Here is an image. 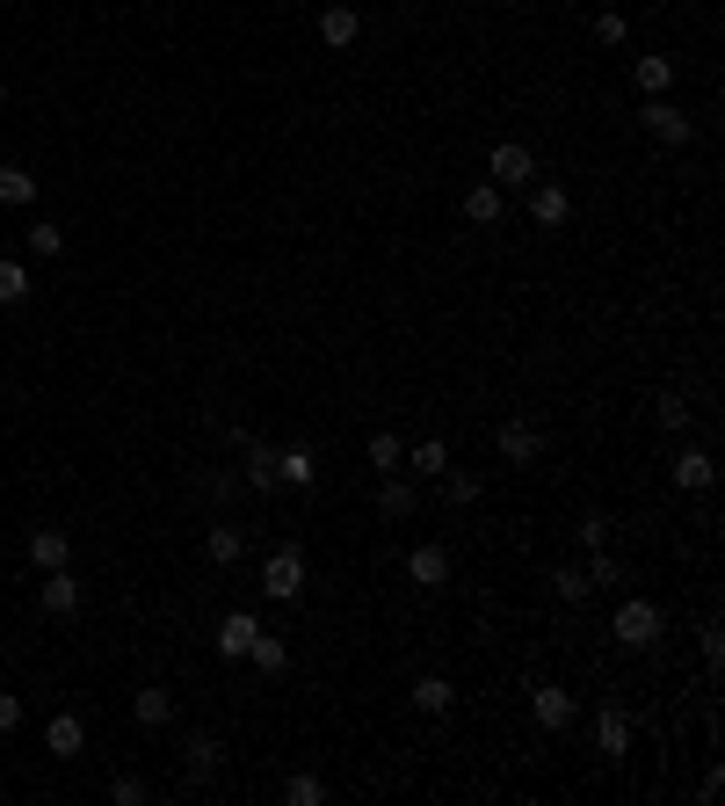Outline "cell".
<instances>
[{
    "label": "cell",
    "mask_w": 725,
    "mask_h": 806,
    "mask_svg": "<svg viewBox=\"0 0 725 806\" xmlns=\"http://www.w3.org/2000/svg\"><path fill=\"white\" fill-rule=\"evenodd\" d=\"M660 625H668V617H660L653 597H624L617 617H609V632H617L624 654H653V647H660Z\"/></svg>",
    "instance_id": "obj_1"
},
{
    "label": "cell",
    "mask_w": 725,
    "mask_h": 806,
    "mask_svg": "<svg viewBox=\"0 0 725 806\" xmlns=\"http://www.w3.org/2000/svg\"><path fill=\"white\" fill-rule=\"evenodd\" d=\"M261 597H277V603L305 597V552H297V545H277V552L261 560Z\"/></svg>",
    "instance_id": "obj_2"
},
{
    "label": "cell",
    "mask_w": 725,
    "mask_h": 806,
    "mask_svg": "<svg viewBox=\"0 0 725 806\" xmlns=\"http://www.w3.org/2000/svg\"><path fill=\"white\" fill-rule=\"evenodd\" d=\"M486 182H501V190H522V182H537V153L522 139H501L494 153H486Z\"/></svg>",
    "instance_id": "obj_3"
},
{
    "label": "cell",
    "mask_w": 725,
    "mask_h": 806,
    "mask_svg": "<svg viewBox=\"0 0 725 806\" xmlns=\"http://www.w3.org/2000/svg\"><path fill=\"white\" fill-rule=\"evenodd\" d=\"M668 480H674L682 494H704L711 480H718V458H711L704 443H682V451H674V465H668Z\"/></svg>",
    "instance_id": "obj_4"
},
{
    "label": "cell",
    "mask_w": 725,
    "mask_h": 806,
    "mask_svg": "<svg viewBox=\"0 0 725 806\" xmlns=\"http://www.w3.org/2000/svg\"><path fill=\"white\" fill-rule=\"evenodd\" d=\"M639 123H646V131H653V139H660V146H690V139H696V123H690V117H682V109H674V103H668V95H653V103H646V109H639Z\"/></svg>",
    "instance_id": "obj_5"
},
{
    "label": "cell",
    "mask_w": 725,
    "mask_h": 806,
    "mask_svg": "<svg viewBox=\"0 0 725 806\" xmlns=\"http://www.w3.org/2000/svg\"><path fill=\"white\" fill-rule=\"evenodd\" d=\"M530 719L544 727V734H566L573 727V690L566 684H537L530 690Z\"/></svg>",
    "instance_id": "obj_6"
},
{
    "label": "cell",
    "mask_w": 725,
    "mask_h": 806,
    "mask_svg": "<svg viewBox=\"0 0 725 806\" xmlns=\"http://www.w3.org/2000/svg\"><path fill=\"white\" fill-rule=\"evenodd\" d=\"M494 451H501L508 465H537V458H544V429H537V421H501Z\"/></svg>",
    "instance_id": "obj_7"
},
{
    "label": "cell",
    "mask_w": 725,
    "mask_h": 806,
    "mask_svg": "<svg viewBox=\"0 0 725 806\" xmlns=\"http://www.w3.org/2000/svg\"><path fill=\"white\" fill-rule=\"evenodd\" d=\"M30 567L36 574H58V567H73V538L58 524H36L30 530Z\"/></svg>",
    "instance_id": "obj_8"
},
{
    "label": "cell",
    "mask_w": 725,
    "mask_h": 806,
    "mask_svg": "<svg viewBox=\"0 0 725 806\" xmlns=\"http://www.w3.org/2000/svg\"><path fill=\"white\" fill-rule=\"evenodd\" d=\"M240 458H247V465H240V487H247V494H277V487H283V480H277V443L255 437Z\"/></svg>",
    "instance_id": "obj_9"
},
{
    "label": "cell",
    "mask_w": 725,
    "mask_h": 806,
    "mask_svg": "<svg viewBox=\"0 0 725 806\" xmlns=\"http://www.w3.org/2000/svg\"><path fill=\"white\" fill-rule=\"evenodd\" d=\"M356 36H362V15L348 0H327V8H320V44H327V52H348Z\"/></svg>",
    "instance_id": "obj_10"
},
{
    "label": "cell",
    "mask_w": 725,
    "mask_h": 806,
    "mask_svg": "<svg viewBox=\"0 0 725 806\" xmlns=\"http://www.w3.org/2000/svg\"><path fill=\"white\" fill-rule=\"evenodd\" d=\"M407 581H414V589H443L450 581V545H414V552H407Z\"/></svg>",
    "instance_id": "obj_11"
},
{
    "label": "cell",
    "mask_w": 725,
    "mask_h": 806,
    "mask_svg": "<svg viewBox=\"0 0 725 806\" xmlns=\"http://www.w3.org/2000/svg\"><path fill=\"white\" fill-rule=\"evenodd\" d=\"M530 218H537L544 233H559V226H566V218H573V196H566V182H537V190H530Z\"/></svg>",
    "instance_id": "obj_12"
},
{
    "label": "cell",
    "mask_w": 725,
    "mask_h": 806,
    "mask_svg": "<svg viewBox=\"0 0 725 806\" xmlns=\"http://www.w3.org/2000/svg\"><path fill=\"white\" fill-rule=\"evenodd\" d=\"M414 508H421V494H414V480H407V473H385L378 480V516H385V524H407Z\"/></svg>",
    "instance_id": "obj_13"
},
{
    "label": "cell",
    "mask_w": 725,
    "mask_h": 806,
    "mask_svg": "<svg viewBox=\"0 0 725 806\" xmlns=\"http://www.w3.org/2000/svg\"><path fill=\"white\" fill-rule=\"evenodd\" d=\"M255 632H261V617H255V611H225V617H218V654H225V662H247Z\"/></svg>",
    "instance_id": "obj_14"
},
{
    "label": "cell",
    "mask_w": 725,
    "mask_h": 806,
    "mask_svg": "<svg viewBox=\"0 0 725 806\" xmlns=\"http://www.w3.org/2000/svg\"><path fill=\"white\" fill-rule=\"evenodd\" d=\"M36 603H44V617H73V611H80V581H73V567H58V574H44V589H36Z\"/></svg>",
    "instance_id": "obj_15"
},
{
    "label": "cell",
    "mask_w": 725,
    "mask_h": 806,
    "mask_svg": "<svg viewBox=\"0 0 725 806\" xmlns=\"http://www.w3.org/2000/svg\"><path fill=\"white\" fill-rule=\"evenodd\" d=\"M277 480L283 487H312V480H320V451H312V443H283L277 451Z\"/></svg>",
    "instance_id": "obj_16"
},
{
    "label": "cell",
    "mask_w": 725,
    "mask_h": 806,
    "mask_svg": "<svg viewBox=\"0 0 725 806\" xmlns=\"http://www.w3.org/2000/svg\"><path fill=\"white\" fill-rule=\"evenodd\" d=\"M204 560L218 567V574H225V567H240V560H247V538H240V524H210V530H204Z\"/></svg>",
    "instance_id": "obj_17"
},
{
    "label": "cell",
    "mask_w": 725,
    "mask_h": 806,
    "mask_svg": "<svg viewBox=\"0 0 725 806\" xmlns=\"http://www.w3.org/2000/svg\"><path fill=\"white\" fill-rule=\"evenodd\" d=\"M44 749H52V755H80L87 749V719L80 712H52V719H44Z\"/></svg>",
    "instance_id": "obj_18"
},
{
    "label": "cell",
    "mask_w": 725,
    "mask_h": 806,
    "mask_svg": "<svg viewBox=\"0 0 725 806\" xmlns=\"http://www.w3.org/2000/svg\"><path fill=\"white\" fill-rule=\"evenodd\" d=\"M407 698H414V712H421V719H450L457 690H450V676H421V684L407 690Z\"/></svg>",
    "instance_id": "obj_19"
},
{
    "label": "cell",
    "mask_w": 725,
    "mask_h": 806,
    "mask_svg": "<svg viewBox=\"0 0 725 806\" xmlns=\"http://www.w3.org/2000/svg\"><path fill=\"white\" fill-rule=\"evenodd\" d=\"M595 741H603V755H631V719L617 712V705H603V712H595Z\"/></svg>",
    "instance_id": "obj_20"
},
{
    "label": "cell",
    "mask_w": 725,
    "mask_h": 806,
    "mask_svg": "<svg viewBox=\"0 0 725 806\" xmlns=\"http://www.w3.org/2000/svg\"><path fill=\"white\" fill-rule=\"evenodd\" d=\"M182 763H190V777H196V785H204V777H218L225 749H218V741H210V734H190V741H182Z\"/></svg>",
    "instance_id": "obj_21"
},
{
    "label": "cell",
    "mask_w": 725,
    "mask_h": 806,
    "mask_svg": "<svg viewBox=\"0 0 725 806\" xmlns=\"http://www.w3.org/2000/svg\"><path fill=\"white\" fill-rule=\"evenodd\" d=\"M131 719H139V727H167V719H174V698H167L160 684L131 690Z\"/></svg>",
    "instance_id": "obj_22"
},
{
    "label": "cell",
    "mask_w": 725,
    "mask_h": 806,
    "mask_svg": "<svg viewBox=\"0 0 725 806\" xmlns=\"http://www.w3.org/2000/svg\"><path fill=\"white\" fill-rule=\"evenodd\" d=\"M0 204H8V211L36 204V175H30V168H15V160H0Z\"/></svg>",
    "instance_id": "obj_23"
},
{
    "label": "cell",
    "mask_w": 725,
    "mask_h": 806,
    "mask_svg": "<svg viewBox=\"0 0 725 806\" xmlns=\"http://www.w3.org/2000/svg\"><path fill=\"white\" fill-rule=\"evenodd\" d=\"M247 662H255L261 676H283V668H291V647H283L277 632H255V647H247Z\"/></svg>",
    "instance_id": "obj_24"
},
{
    "label": "cell",
    "mask_w": 725,
    "mask_h": 806,
    "mask_svg": "<svg viewBox=\"0 0 725 806\" xmlns=\"http://www.w3.org/2000/svg\"><path fill=\"white\" fill-rule=\"evenodd\" d=\"M465 218H472V226H494V218H501V182H479V190H465Z\"/></svg>",
    "instance_id": "obj_25"
},
{
    "label": "cell",
    "mask_w": 725,
    "mask_h": 806,
    "mask_svg": "<svg viewBox=\"0 0 725 806\" xmlns=\"http://www.w3.org/2000/svg\"><path fill=\"white\" fill-rule=\"evenodd\" d=\"M581 574H587V589H617V581H624V560H617V552H609V545H595V552H587V567H581Z\"/></svg>",
    "instance_id": "obj_26"
},
{
    "label": "cell",
    "mask_w": 725,
    "mask_h": 806,
    "mask_svg": "<svg viewBox=\"0 0 725 806\" xmlns=\"http://www.w3.org/2000/svg\"><path fill=\"white\" fill-rule=\"evenodd\" d=\"M370 465H378V480L385 473H407V443H399L392 429H378V437H370Z\"/></svg>",
    "instance_id": "obj_27"
},
{
    "label": "cell",
    "mask_w": 725,
    "mask_h": 806,
    "mask_svg": "<svg viewBox=\"0 0 725 806\" xmlns=\"http://www.w3.org/2000/svg\"><path fill=\"white\" fill-rule=\"evenodd\" d=\"M22 247H30L36 262H52L58 247H66V233H58V226H52V218H36V226H22Z\"/></svg>",
    "instance_id": "obj_28"
},
{
    "label": "cell",
    "mask_w": 725,
    "mask_h": 806,
    "mask_svg": "<svg viewBox=\"0 0 725 806\" xmlns=\"http://www.w3.org/2000/svg\"><path fill=\"white\" fill-rule=\"evenodd\" d=\"M443 465H450V443H414V451H407V473H421V480H435V473H443Z\"/></svg>",
    "instance_id": "obj_29"
},
{
    "label": "cell",
    "mask_w": 725,
    "mask_h": 806,
    "mask_svg": "<svg viewBox=\"0 0 725 806\" xmlns=\"http://www.w3.org/2000/svg\"><path fill=\"white\" fill-rule=\"evenodd\" d=\"M435 480H443V494H450L457 508H472V502H479V473H465V465H443Z\"/></svg>",
    "instance_id": "obj_30"
},
{
    "label": "cell",
    "mask_w": 725,
    "mask_h": 806,
    "mask_svg": "<svg viewBox=\"0 0 725 806\" xmlns=\"http://www.w3.org/2000/svg\"><path fill=\"white\" fill-rule=\"evenodd\" d=\"M631 73H639V88H646V95H668V88H674V58H660V52L639 58Z\"/></svg>",
    "instance_id": "obj_31"
},
{
    "label": "cell",
    "mask_w": 725,
    "mask_h": 806,
    "mask_svg": "<svg viewBox=\"0 0 725 806\" xmlns=\"http://www.w3.org/2000/svg\"><path fill=\"white\" fill-rule=\"evenodd\" d=\"M320 799H327V785H320V777H312V771L283 777V806H320Z\"/></svg>",
    "instance_id": "obj_32"
},
{
    "label": "cell",
    "mask_w": 725,
    "mask_h": 806,
    "mask_svg": "<svg viewBox=\"0 0 725 806\" xmlns=\"http://www.w3.org/2000/svg\"><path fill=\"white\" fill-rule=\"evenodd\" d=\"M653 415H660V429H668V437H682V429H690V415H696V407L682 400V393H660V407H653Z\"/></svg>",
    "instance_id": "obj_33"
},
{
    "label": "cell",
    "mask_w": 725,
    "mask_h": 806,
    "mask_svg": "<svg viewBox=\"0 0 725 806\" xmlns=\"http://www.w3.org/2000/svg\"><path fill=\"white\" fill-rule=\"evenodd\" d=\"M30 299V269L22 262H0V305H22Z\"/></svg>",
    "instance_id": "obj_34"
},
{
    "label": "cell",
    "mask_w": 725,
    "mask_h": 806,
    "mask_svg": "<svg viewBox=\"0 0 725 806\" xmlns=\"http://www.w3.org/2000/svg\"><path fill=\"white\" fill-rule=\"evenodd\" d=\"M696 647H704V668L718 676V668H725V625H718V617H711V625L696 632Z\"/></svg>",
    "instance_id": "obj_35"
},
{
    "label": "cell",
    "mask_w": 725,
    "mask_h": 806,
    "mask_svg": "<svg viewBox=\"0 0 725 806\" xmlns=\"http://www.w3.org/2000/svg\"><path fill=\"white\" fill-rule=\"evenodd\" d=\"M573 538H581L587 552H595V545H609V516H603V508H587L581 524H573Z\"/></svg>",
    "instance_id": "obj_36"
},
{
    "label": "cell",
    "mask_w": 725,
    "mask_h": 806,
    "mask_svg": "<svg viewBox=\"0 0 725 806\" xmlns=\"http://www.w3.org/2000/svg\"><path fill=\"white\" fill-rule=\"evenodd\" d=\"M109 799H117V806H145V799H153V785H145V777H131V771H123L117 785H109Z\"/></svg>",
    "instance_id": "obj_37"
},
{
    "label": "cell",
    "mask_w": 725,
    "mask_h": 806,
    "mask_svg": "<svg viewBox=\"0 0 725 806\" xmlns=\"http://www.w3.org/2000/svg\"><path fill=\"white\" fill-rule=\"evenodd\" d=\"M559 597H566V603H587L595 589H587V574H581V567H559Z\"/></svg>",
    "instance_id": "obj_38"
},
{
    "label": "cell",
    "mask_w": 725,
    "mask_h": 806,
    "mask_svg": "<svg viewBox=\"0 0 725 806\" xmlns=\"http://www.w3.org/2000/svg\"><path fill=\"white\" fill-rule=\"evenodd\" d=\"M595 36H603V44H624V36H631V22H624L617 8H603V15H595Z\"/></svg>",
    "instance_id": "obj_39"
},
{
    "label": "cell",
    "mask_w": 725,
    "mask_h": 806,
    "mask_svg": "<svg viewBox=\"0 0 725 806\" xmlns=\"http://www.w3.org/2000/svg\"><path fill=\"white\" fill-rule=\"evenodd\" d=\"M204 487H210V502H232V494H247V487H240V473H225V465L204 480Z\"/></svg>",
    "instance_id": "obj_40"
},
{
    "label": "cell",
    "mask_w": 725,
    "mask_h": 806,
    "mask_svg": "<svg viewBox=\"0 0 725 806\" xmlns=\"http://www.w3.org/2000/svg\"><path fill=\"white\" fill-rule=\"evenodd\" d=\"M22 719H30V705H22V698H8V690H0V734H15Z\"/></svg>",
    "instance_id": "obj_41"
},
{
    "label": "cell",
    "mask_w": 725,
    "mask_h": 806,
    "mask_svg": "<svg viewBox=\"0 0 725 806\" xmlns=\"http://www.w3.org/2000/svg\"><path fill=\"white\" fill-rule=\"evenodd\" d=\"M0 109H8V80H0Z\"/></svg>",
    "instance_id": "obj_42"
},
{
    "label": "cell",
    "mask_w": 725,
    "mask_h": 806,
    "mask_svg": "<svg viewBox=\"0 0 725 806\" xmlns=\"http://www.w3.org/2000/svg\"><path fill=\"white\" fill-rule=\"evenodd\" d=\"M0 36H8V30H0Z\"/></svg>",
    "instance_id": "obj_43"
}]
</instances>
